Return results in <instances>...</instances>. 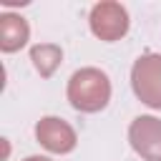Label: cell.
Wrapping results in <instances>:
<instances>
[{
  "label": "cell",
  "mask_w": 161,
  "mask_h": 161,
  "mask_svg": "<svg viewBox=\"0 0 161 161\" xmlns=\"http://www.w3.org/2000/svg\"><path fill=\"white\" fill-rule=\"evenodd\" d=\"M111 98V83L108 75L98 68H83L75 70L68 80V101L73 108L86 111V113H96L101 108H106Z\"/></svg>",
  "instance_id": "cell-1"
},
{
  "label": "cell",
  "mask_w": 161,
  "mask_h": 161,
  "mask_svg": "<svg viewBox=\"0 0 161 161\" xmlns=\"http://www.w3.org/2000/svg\"><path fill=\"white\" fill-rule=\"evenodd\" d=\"M131 83L143 103L161 108V55L138 58L131 70Z\"/></svg>",
  "instance_id": "cell-2"
},
{
  "label": "cell",
  "mask_w": 161,
  "mask_h": 161,
  "mask_svg": "<svg viewBox=\"0 0 161 161\" xmlns=\"http://www.w3.org/2000/svg\"><path fill=\"white\" fill-rule=\"evenodd\" d=\"M131 146L146 161H161V121L153 116H141L128 128Z\"/></svg>",
  "instance_id": "cell-3"
},
{
  "label": "cell",
  "mask_w": 161,
  "mask_h": 161,
  "mask_svg": "<svg viewBox=\"0 0 161 161\" xmlns=\"http://www.w3.org/2000/svg\"><path fill=\"white\" fill-rule=\"evenodd\" d=\"M91 28L103 40H118L128 30V15L116 3H101L91 13Z\"/></svg>",
  "instance_id": "cell-4"
},
{
  "label": "cell",
  "mask_w": 161,
  "mask_h": 161,
  "mask_svg": "<svg viewBox=\"0 0 161 161\" xmlns=\"http://www.w3.org/2000/svg\"><path fill=\"white\" fill-rule=\"evenodd\" d=\"M35 136H38V141H40L48 151H53V153H68V151L75 146V131H73L65 121L53 118V116L38 121Z\"/></svg>",
  "instance_id": "cell-5"
},
{
  "label": "cell",
  "mask_w": 161,
  "mask_h": 161,
  "mask_svg": "<svg viewBox=\"0 0 161 161\" xmlns=\"http://www.w3.org/2000/svg\"><path fill=\"white\" fill-rule=\"evenodd\" d=\"M28 35H30V30L23 18L10 15V13L0 15V50L13 53V50L23 48L28 43Z\"/></svg>",
  "instance_id": "cell-6"
},
{
  "label": "cell",
  "mask_w": 161,
  "mask_h": 161,
  "mask_svg": "<svg viewBox=\"0 0 161 161\" xmlns=\"http://www.w3.org/2000/svg\"><path fill=\"white\" fill-rule=\"evenodd\" d=\"M60 48L58 45H35L30 50V58L35 63V68L40 70V75H50L55 70V65L60 63Z\"/></svg>",
  "instance_id": "cell-7"
},
{
  "label": "cell",
  "mask_w": 161,
  "mask_h": 161,
  "mask_svg": "<svg viewBox=\"0 0 161 161\" xmlns=\"http://www.w3.org/2000/svg\"><path fill=\"white\" fill-rule=\"evenodd\" d=\"M25 161H50V158H43V156H28Z\"/></svg>",
  "instance_id": "cell-8"
}]
</instances>
